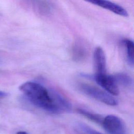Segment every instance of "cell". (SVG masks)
I'll return each instance as SVG.
<instances>
[{"mask_svg":"<svg viewBox=\"0 0 134 134\" xmlns=\"http://www.w3.org/2000/svg\"><path fill=\"white\" fill-rule=\"evenodd\" d=\"M19 88L36 107L52 114L61 113L58 100V92L47 89L38 83L31 81L22 84Z\"/></svg>","mask_w":134,"mask_h":134,"instance_id":"cell-1","label":"cell"},{"mask_svg":"<svg viewBox=\"0 0 134 134\" xmlns=\"http://www.w3.org/2000/svg\"><path fill=\"white\" fill-rule=\"evenodd\" d=\"M79 87L83 93L100 102L113 106L118 104V101L111 94L97 87L85 83H81Z\"/></svg>","mask_w":134,"mask_h":134,"instance_id":"cell-2","label":"cell"},{"mask_svg":"<svg viewBox=\"0 0 134 134\" xmlns=\"http://www.w3.org/2000/svg\"><path fill=\"white\" fill-rule=\"evenodd\" d=\"M105 131L110 134H124V125L118 117L109 115L104 117L102 125Z\"/></svg>","mask_w":134,"mask_h":134,"instance_id":"cell-3","label":"cell"},{"mask_svg":"<svg viewBox=\"0 0 134 134\" xmlns=\"http://www.w3.org/2000/svg\"><path fill=\"white\" fill-rule=\"evenodd\" d=\"M93 79L99 85L111 95H118L119 94L118 85L113 76L108 75L106 73L95 74Z\"/></svg>","mask_w":134,"mask_h":134,"instance_id":"cell-4","label":"cell"},{"mask_svg":"<svg viewBox=\"0 0 134 134\" xmlns=\"http://www.w3.org/2000/svg\"><path fill=\"white\" fill-rule=\"evenodd\" d=\"M93 5L108 10L121 16H128V12L122 6L108 0H83Z\"/></svg>","mask_w":134,"mask_h":134,"instance_id":"cell-5","label":"cell"},{"mask_svg":"<svg viewBox=\"0 0 134 134\" xmlns=\"http://www.w3.org/2000/svg\"><path fill=\"white\" fill-rule=\"evenodd\" d=\"M93 58L95 74H105L106 73V57L104 50L101 47L95 48Z\"/></svg>","mask_w":134,"mask_h":134,"instance_id":"cell-6","label":"cell"},{"mask_svg":"<svg viewBox=\"0 0 134 134\" xmlns=\"http://www.w3.org/2000/svg\"><path fill=\"white\" fill-rule=\"evenodd\" d=\"M72 58L75 61H83L87 57V50L86 47L80 42H76L73 46L72 51Z\"/></svg>","mask_w":134,"mask_h":134,"instance_id":"cell-7","label":"cell"},{"mask_svg":"<svg viewBox=\"0 0 134 134\" xmlns=\"http://www.w3.org/2000/svg\"><path fill=\"white\" fill-rule=\"evenodd\" d=\"M121 42L125 48L128 61L130 64L133 65L134 62V44L133 41L130 39H125Z\"/></svg>","mask_w":134,"mask_h":134,"instance_id":"cell-8","label":"cell"},{"mask_svg":"<svg viewBox=\"0 0 134 134\" xmlns=\"http://www.w3.org/2000/svg\"><path fill=\"white\" fill-rule=\"evenodd\" d=\"M77 111L78 113L82 115L83 116L85 117L89 120L95 123H97V124L102 125L104 117L101 115L97 114L94 113H92L90 111L82 108H78L77 109Z\"/></svg>","mask_w":134,"mask_h":134,"instance_id":"cell-9","label":"cell"},{"mask_svg":"<svg viewBox=\"0 0 134 134\" xmlns=\"http://www.w3.org/2000/svg\"><path fill=\"white\" fill-rule=\"evenodd\" d=\"M113 76L117 85L119 84L124 87H129L132 84V79L125 73H117Z\"/></svg>","mask_w":134,"mask_h":134,"instance_id":"cell-10","label":"cell"},{"mask_svg":"<svg viewBox=\"0 0 134 134\" xmlns=\"http://www.w3.org/2000/svg\"><path fill=\"white\" fill-rule=\"evenodd\" d=\"M79 127L81 130L86 134H103L83 124H80L79 125Z\"/></svg>","mask_w":134,"mask_h":134,"instance_id":"cell-11","label":"cell"},{"mask_svg":"<svg viewBox=\"0 0 134 134\" xmlns=\"http://www.w3.org/2000/svg\"><path fill=\"white\" fill-rule=\"evenodd\" d=\"M6 96H7V93L2 91H0V97H5Z\"/></svg>","mask_w":134,"mask_h":134,"instance_id":"cell-12","label":"cell"},{"mask_svg":"<svg viewBox=\"0 0 134 134\" xmlns=\"http://www.w3.org/2000/svg\"><path fill=\"white\" fill-rule=\"evenodd\" d=\"M16 134H28L26 131H20L17 132Z\"/></svg>","mask_w":134,"mask_h":134,"instance_id":"cell-13","label":"cell"}]
</instances>
